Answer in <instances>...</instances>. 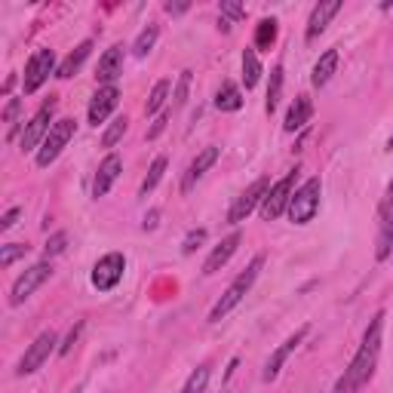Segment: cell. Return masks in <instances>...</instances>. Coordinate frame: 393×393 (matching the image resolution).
<instances>
[{"instance_id": "b9f144b4", "label": "cell", "mask_w": 393, "mask_h": 393, "mask_svg": "<svg viewBox=\"0 0 393 393\" xmlns=\"http://www.w3.org/2000/svg\"><path fill=\"white\" fill-rule=\"evenodd\" d=\"M157 218H160V212H157V209L148 212V215H145V231H154V228H157Z\"/></svg>"}, {"instance_id": "8fae6325", "label": "cell", "mask_w": 393, "mask_h": 393, "mask_svg": "<svg viewBox=\"0 0 393 393\" xmlns=\"http://www.w3.org/2000/svg\"><path fill=\"white\" fill-rule=\"evenodd\" d=\"M55 344H59V338H55V332H40L37 335V341L28 348V353L22 360H18V369H16V375H31V372H37L43 366L46 360H50V353L55 350Z\"/></svg>"}, {"instance_id": "f35d334b", "label": "cell", "mask_w": 393, "mask_h": 393, "mask_svg": "<svg viewBox=\"0 0 393 393\" xmlns=\"http://www.w3.org/2000/svg\"><path fill=\"white\" fill-rule=\"evenodd\" d=\"M166 123H170V111H163V114L154 120V126L148 129V138H151V142H154V138H157V135H160L163 129H166Z\"/></svg>"}, {"instance_id": "f1b7e54d", "label": "cell", "mask_w": 393, "mask_h": 393, "mask_svg": "<svg viewBox=\"0 0 393 393\" xmlns=\"http://www.w3.org/2000/svg\"><path fill=\"white\" fill-rule=\"evenodd\" d=\"M157 34H160V31H157V25H148L145 31L138 34V40H135V46H133V52L138 55V59H145V55L154 50V43H157Z\"/></svg>"}, {"instance_id": "5b68a950", "label": "cell", "mask_w": 393, "mask_h": 393, "mask_svg": "<svg viewBox=\"0 0 393 393\" xmlns=\"http://www.w3.org/2000/svg\"><path fill=\"white\" fill-rule=\"evenodd\" d=\"M52 114H55V99L50 101H43L40 111L28 120V126H25V133L22 138H18V145H22V151H34L37 145H43V138L50 135V129H52Z\"/></svg>"}, {"instance_id": "ffe728a7", "label": "cell", "mask_w": 393, "mask_h": 393, "mask_svg": "<svg viewBox=\"0 0 393 393\" xmlns=\"http://www.w3.org/2000/svg\"><path fill=\"white\" fill-rule=\"evenodd\" d=\"M89 52H92V40H83V43L77 46V50H74V52L68 55V59H65V62L59 65V71H55V77H59V80H68V77H74V74L80 71V65L89 59Z\"/></svg>"}, {"instance_id": "7402d4cb", "label": "cell", "mask_w": 393, "mask_h": 393, "mask_svg": "<svg viewBox=\"0 0 393 393\" xmlns=\"http://www.w3.org/2000/svg\"><path fill=\"white\" fill-rule=\"evenodd\" d=\"M393 249V218L387 215V206L381 209V231H378V249H375V258L378 261H387Z\"/></svg>"}, {"instance_id": "d590c367", "label": "cell", "mask_w": 393, "mask_h": 393, "mask_svg": "<svg viewBox=\"0 0 393 393\" xmlns=\"http://www.w3.org/2000/svg\"><path fill=\"white\" fill-rule=\"evenodd\" d=\"M188 89H191V71H182L179 83H175V108H182L188 101Z\"/></svg>"}, {"instance_id": "d4e9b609", "label": "cell", "mask_w": 393, "mask_h": 393, "mask_svg": "<svg viewBox=\"0 0 393 393\" xmlns=\"http://www.w3.org/2000/svg\"><path fill=\"white\" fill-rule=\"evenodd\" d=\"M279 96H283V68H277L270 71V83H267V99H265V111L267 114H274L277 105H279Z\"/></svg>"}, {"instance_id": "9a60e30c", "label": "cell", "mask_w": 393, "mask_h": 393, "mask_svg": "<svg viewBox=\"0 0 393 393\" xmlns=\"http://www.w3.org/2000/svg\"><path fill=\"white\" fill-rule=\"evenodd\" d=\"M120 74H123V46H111V50H105V55L99 59L96 80L101 87H114V80Z\"/></svg>"}, {"instance_id": "7bdbcfd3", "label": "cell", "mask_w": 393, "mask_h": 393, "mask_svg": "<svg viewBox=\"0 0 393 393\" xmlns=\"http://www.w3.org/2000/svg\"><path fill=\"white\" fill-rule=\"evenodd\" d=\"M387 196H390V203H393V182H390V191H387Z\"/></svg>"}, {"instance_id": "cb8c5ba5", "label": "cell", "mask_w": 393, "mask_h": 393, "mask_svg": "<svg viewBox=\"0 0 393 393\" xmlns=\"http://www.w3.org/2000/svg\"><path fill=\"white\" fill-rule=\"evenodd\" d=\"M261 80V62L255 50H243V83H246V89H255Z\"/></svg>"}, {"instance_id": "277c9868", "label": "cell", "mask_w": 393, "mask_h": 393, "mask_svg": "<svg viewBox=\"0 0 393 393\" xmlns=\"http://www.w3.org/2000/svg\"><path fill=\"white\" fill-rule=\"evenodd\" d=\"M74 129H77V120H71V117H65L59 120V123H52L50 129V135L43 138V145H40V151H37V166L40 170H46L55 157H59L65 151V145L74 138Z\"/></svg>"}, {"instance_id": "4fadbf2b", "label": "cell", "mask_w": 393, "mask_h": 393, "mask_svg": "<svg viewBox=\"0 0 393 393\" xmlns=\"http://www.w3.org/2000/svg\"><path fill=\"white\" fill-rule=\"evenodd\" d=\"M117 101H120V89L117 87H99V92L89 101V123L92 126L105 123L108 114L117 108Z\"/></svg>"}, {"instance_id": "5bb4252c", "label": "cell", "mask_w": 393, "mask_h": 393, "mask_svg": "<svg viewBox=\"0 0 393 393\" xmlns=\"http://www.w3.org/2000/svg\"><path fill=\"white\" fill-rule=\"evenodd\" d=\"M218 154H221L218 148H212V145H209V148H203V151L194 157V163L188 166V172H184L182 194H191V191H194V184L203 179V175H206V170H212V166H215V160H218Z\"/></svg>"}, {"instance_id": "7c38bea8", "label": "cell", "mask_w": 393, "mask_h": 393, "mask_svg": "<svg viewBox=\"0 0 393 393\" xmlns=\"http://www.w3.org/2000/svg\"><path fill=\"white\" fill-rule=\"evenodd\" d=\"M307 338V326H301L295 335H289V338L279 344V348L270 353V360H267V366H265V372H261V381H277V375H279V369H283V362L289 360V353H295L298 350V344H301Z\"/></svg>"}, {"instance_id": "6da1fadb", "label": "cell", "mask_w": 393, "mask_h": 393, "mask_svg": "<svg viewBox=\"0 0 393 393\" xmlns=\"http://www.w3.org/2000/svg\"><path fill=\"white\" fill-rule=\"evenodd\" d=\"M381 335H384V314H375V320L369 323L366 335H362L357 357L350 360V366L344 369V375L338 378V384H335V393H353L375 375V366L381 357Z\"/></svg>"}, {"instance_id": "ac0fdd59", "label": "cell", "mask_w": 393, "mask_h": 393, "mask_svg": "<svg viewBox=\"0 0 393 393\" xmlns=\"http://www.w3.org/2000/svg\"><path fill=\"white\" fill-rule=\"evenodd\" d=\"M120 170H123V163H120L117 154H108L105 160H101L99 172H96V182H92V196H105L111 191V184L117 182Z\"/></svg>"}, {"instance_id": "44dd1931", "label": "cell", "mask_w": 393, "mask_h": 393, "mask_svg": "<svg viewBox=\"0 0 393 393\" xmlns=\"http://www.w3.org/2000/svg\"><path fill=\"white\" fill-rule=\"evenodd\" d=\"M335 68H338V50H326V52L320 55V62L314 65L311 83H314L316 89H320V87H326V83H329V77L335 74Z\"/></svg>"}, {"instance_id": "603a6c76", "label": "cell", "mask_w": 393, "mask_h": 393, "mask_svg": "<svg viewBox=\"0 0 393 393\" xmlns=\"http://www.w3.org/2000/svg\"><path fill=\"white\" fill-rule=\"evenodd\" d=\"M215 108L218 111H240L243 108V92L233 83H221L218 96H215Z\"/></svg>"}, {"instance_id": "9c48e42d", "label": "cell", "mask_w": 393, "mask_h": 393, "mask_svg": "<svg viewBox=\"0 0 393 393\" xmlns=\"http://www.w3.org/2000/svg\"><path fill=\"white\" fill-rule=\"evenodd\" d=\"M52 68H55V52L52 50H37L25 65V77H22L25 96H31V92L40 89L46 83V77L52 74Z\"/></svg>"}, {"instance_id": "74e56055", "label": "cell", "mask_w": 393, "mask_h": 393, "mask_svg": "<svg viewBox=\"0 0 393 393\" xmlns=\"http://www.w3.org/2000/svg\"><path fill=\"white\" fill-rule=\"evenodd\" d=\"M80 329H83V323H77V326H74V329L68 332V338H65V344L59 348V353H62V357H68V353H71V348H74V344H77V338H80Z\"/></svg>"}, {"instance_id": "8992f818", "label": "cell", "mask_w": 393, "mask_h": 393, "mask_svg": "<svg viewBox=\"0 0 393 393\" xmlns=\"http://www.w3.org/2000/svg\"><path fill=\"white\" fill-rule=\"evenodd\" d=\"M295 172H298V170H292V172L286 175V179H279L277 184H270L267 196L261 200V218H265V221H274V218H279V215L289 209V200H292V188H295Z\"/></svg>"}, {"instance_id": "ba28073f", "label": "cell", "mask_w": 393, "mask_h": 393, "mask_svg": "<svg viewBox=\"0 0 393 393\" xmlns=\"http://www.w3.org/2000/svg\"><path fill=\"white\" fill-rule=\"evenodd\" d=\"M123 270H126V258L120 255V252H108V255H101L96 261V267H92V286H96L99 292H111V289L123 279Z\"/></svg>"}, {"instance_id": "d6a6232c", "label": "cell", "mask_w": 393, "mask_h": 393, "mask_svg": "<svg viewBox=\"0 0 393 393\" xmlns=\"http://www.w3.org/2000/svg\"><path fill=\"white\" fill-rule=\"evenodd\" d=\"M18 108H22V101H18V99H9V105H6V111H4V120L9 123L6 138H16V133H18Z\"/></svg>"}, {"instance_id": "484cf974", "label": "cell", "mask_w": 393, "mask_h": 393, "mask_svg": "<svg viewBox=\"0 0 393 393\" xmlns=\"http://www.w3.org/2000/svg\"><path fill=\"white\" fill-rule=\"evenodd\" d=\"M166 99H170V80H157L151 96H148V105H145V114H160Z\"/></svg>"}, {"instance_id": "83f0119b", "label": "cell", "mask_w": 393, "mask_h": 393, "mask_svg": "<svg viewBox=\"0 0 393 393\" xmlns=\"http://www.w3.org/2000/svg\"><path fill=\"white\" fill-rule=\"evenodd\" d=\"M163 172H166V157H157V160L151 163V170H148V179L142 182V196H148V194L157 188V184H160Z\"/></svg>"}, {"instance_id": "f546056e", "label": "cell", "mask_w": 393, "mask_h": 393, "mask_svg": "<svg viewBox=\"0 0 393 393\" xmlns=\"http://www.w3.org/2000/svg\"><path fill=\"white\" fill-rule=\"evenodd\" d=\"M206 384H209V366H200V369L191 372V378L184 381V387L179 393H203Z\"/></svg>"}, {"instance_id": "d6986e66", "label": "cell", "mask_w": 393, "mask_h": 393, "mask_svg": "<svg viewBox=\"0 0 393 393\" xmlns=\"http://www.w3.org/2000/svg\"><path fill=\"white\" fill-rule=\"evenodd\" d=\"M311 114H314V101L307 99V96H298L292 101V108H289L283 129H286V133H295V129H301L307 120H311Z\"/></svg>"}, {"instance_id": "1f68e13d", "label": "cell", "mask_w": 393, "mask_h": 393, "mask_svg": "<svg viewBox=\"0 0 393 393\" xmlns=\"http://www.w3.org/2000/svg\"><path fill=\"white\" fill-rule=\"evenodd\" d=\"M28 255V246L22 243H9V246H0V267H9L16 258H25Z\"/></svg>"}, {"instance_id": "ab89813d", "label": "cell", "mask_w": 393, "mask_h": 393, "mask_svg": "<svg viewBox=\"0 0 393 393\" xmlns=\"http://www.w3.org/2000/svg\"><path fill=\"white\" fill-rule=\"evenodd\" d=\"M18 215H22V209H9L4 218H0V231H9V228H13V224L18 221Z\"/></svg>"}, {"instance_id": "8d00e7d4", "label": "cell", "mask_w": 393, "mask_h": 393, "mask_svg": "<svg viewBox=\"0 0 393 393\" xmlns=\"http://www.w3.org/2000/svg\"><path fill=\"white\" fill-rule=\"evenodd\" d=\"M203 240H206V231H203V228H200V231H191L188 237H184V246H182V249H184V255H191V252L200 249V243H203Z\"/></svg>"}, {"instance_id": "4316f807", "label": "cell", "mask_w": 393, "mask_h": 393, "mask_svg": "<svg viewBox=\"0 0 393 393\" xmlns=\"http://www.w3.org/2000/svg\"><path fill=\"white\" fill-rule=\"evenodd\" d=\"M277 40V18H261L255 28V50H270Z\"/></svg>"}, {"instance_id": "3957f363", "label": "cell", "mask_w": 393, "mask_h": 393, "mask_svg": "<svg viewBox=\"0 0 393 393\" xmlns=\"http://www.w3.org/2000/svg\"><path fill=\"white\" fill-rule=\"evenodd\" d=\"M320 191H323V182L316 179H307L301 188H298L292 194V200H289V218H292V224H307L314 221V215L320 212Z\"/></svg>"}, {"instance_id": "e0dca14e", "label": "cell", "mask_w": 393, "mask_h": 393, "mask_svg": "<svg viewBox=\"0 0 393 393\" xmlns=\"http://www.w3.org/2000/svg\"><path fill=\"white\" fill-rule=\"evenodd\" d=\"M338 9H341V0H323V4H316L314 6V13L311 18H307V40H316L323 31H326V25H329V18L332 16H338Z\"/></svg>"}, {"instance_id": "2e32d148", "label": "cell", "mask_w": 393, "mask_h": 393, "mask_svg": "<svg viewBox=\"0 0 393 393\" xmlns=\"http://www.w3.org/2000/svg\"><path fill=\"white\" fill-rule=\"evenodd\" d=\"M237 246H240V233L233 231L231 237H224V240L218 243V246H215V249L209 252V258H206V265H203V274H206V277L218 274V270H221V267L231 261V255H233V252H237Z\"/></svg>"}, {"instance_id": "836d02e7", "label": "cell", "mask_w": 393, "mask_h": 393, "mask_svg": "<svg viewBox=\"0 0 393 393\" xmlns=\"http://www.w3.org/2000/svg\"><path fill=\"white\" fill-rule=\"evenodd\" d=\"M65 246H68V233L65 231H59V233H52L50 240H46V246H43V252H46V258H52V255H59V252H65Z\"/></svg>"}, {"instance_id": "52a82bcc", "label": "cell", "mask_w": 393, "mask_h": 393, "mask_svg": "<svg viewBox=\"0 0 393 393\" xmlns=\"http://www.w3.org/2000/svg\"><path fill=\"white\" fill-rule=\"evenodd\" d=\"M50 277H52V265H50V261H37L34 267H28L25 274L13 283V295H9V304L18 307V304L25 301V298H31Z\"/></svg>"}, {"instance_id": "7a4b0ae2", "label": "cell", "mask_w": 393, "mask_h": 393, "mask_svg": "<svg viewBox=\"0 0 393 393\" xmlns=\"http://www.w3.org/2000/svg\"><path fill=\"white\" fill-rule=\"evenodd\" d=\"M261 267H265V258L255 255V258L249 261V267L243 270V274H240L237 279H233V283H231L228 289H224V295L218 298V301H215L212 314H209V323H221L224 316H228V314L233 311V307H237V304L243 301V298H246V292L252 289V283L258 279V270H261Z\"/></svg>"}, {"instance_id": "60d3db41", "label": "cell", "mask_w": 393, "mask_h": 393, "mask_svg": "<svg viewBox=\"0 0 393 393\" xmlns=\"http://www.w3.org/2000/svg\"><path fill=\"white\" fill-rule=\"evenodd\" d=\"M163 9L170 16H182V13H188V9H191V4H172V0H170V4H163Z\"/></svg>"}, {"instance_id": "30bf717a", "label": "cell", "mask_w": 393, "mask_h": 393, "mask_svg": "<svg viewBox=\"0 0 393 393\" xmlns=\"http://www.w3.org/2000/svg\"><path fill=\"white\" fill-rule=\"evenodd\" d=\"M267 191H270V179H267V175H261V179H255V182H252L249 188H246V191H243V194L237 196V203L231 206V212H228V221H231V224H237V221H246V218H249V212L255 209V206H258V203L267 196Z\"/></svg>"}, {"instance_id": "ee69618b", "label": "cell", "mask_w": 393, "mask_h": 393, "mask_svg": "<svg viewBox=\"0 0 393 393\" xmlns=\"http://www.w3.org/2000/svg\"><path fill=\"white\" fill-rule=\"evenodd\" d=\"M387 151H393V135H390V142H387Z\"/></svg>"}, {"instance_id": "4dcf8cb0", "label": "cell", "mask_w": 393, "mask_h": 393, "mask_svg": "<svg viewBox=\"0 0 393 393\" xmlns=\"http://www.w3.org/2000/svg\"><path fill=\"white\" fill-rule=\"evenodd\" d=\"M126 126H129V120H126V117H117L114 123H111V126L105 129V135H101V148H114V145L120 142V138H123Z\"/></svg>"}, {"instance_id": "e575fe53", "label": "cell", "mask_w": 393, "mask_h": 393, "mask_svg": "<svg viewBox=\"0 0 393 393\" xmlns=\"http://www.w3.org/2000/svg\"><path fill=\"white\" fill-rule=\"evenodd\" d=\"M221 16H228L231 22H243V18H246V6H240L237 0H221Z\"/></svg>"}]
</instances>
